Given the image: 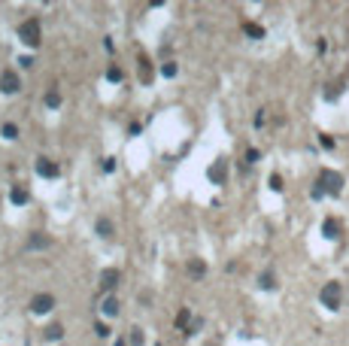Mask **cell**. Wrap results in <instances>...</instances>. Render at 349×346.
Segmentation results:
<instances>
[{
	"label": "cell",
	"instance_id": "6da1fadb",
	"mask_svg": "<svg viewBox=\"0 0 349 346\" xmlns=\"http://www.w3.org/2000/svg\"><path fill=\"white\" fill-rule=\"evenodd\" d=\"M340 191H343V176L337 170H322L319 179H316V186H313V197H316V200L325 197V194L340 197Z\"/></svg>",
	"mask_w": 349,
	"mask_h": 346
},
{
	"label": "cell",
	"instance_id": "7a4b0ae2",
	"mask_svg": "<svg viewBox=\"0 0 349 346\" xmlns=\"http://www.w3.org/2000/svg\"><path fill=\"white\" fill-rule=\"evenodd\" d=\"M319 301H322V307H328V310H337L340 307V301H343V285L340 283H325L322 285V291H319Z\"/></svg>",
	"mask_w": 349,
	"mask_h": 346
},
{
	"label": "cell",
	"instance_id": "3957f363",
	"mask_svg": "<svg viewBox=\"0 0 349 346\" xmlns=\"http://www.w3.org/2000/svg\"><path fill=\"white\" fill-rule=\"evenodd\" d=\"M19 40L28 46H40V18H25L19 25Z\"/></svg>",
	"mask_w": 349,
	"mask_h": 346
},
{
	"label": "cell",
	"instance_id": "277c9868",
	"mask_svg": "<svg viewBox=\"0 0 349 346\" xmlns=\"http://www.w3.org/2000/svg\"><path fill=\"white\" fill-rule=\"evenodd\" d=\"M19 88H22L19 73H15V70H3V76H0V91H3V94H15Z\"/></svg>",
	"mask_w": 349,
	"mask_h": 346
},
{
	"label": "cell",
	"instance_id": "5b68a950",
	"mask_svg": "<svg viewBox=\"0 0 349 346\" xmlns=\"http://www.w3.org/2000/svg\"><path fill=\"white\" fill-rule=\"evenodd\" d=\"M209 179H213L216 186H222V182L228 179V161H225V158H219V161L213 164V167H209Z\"/></svg>",
	"mask_w": 349,
	"mask_h": 346
},
{
	"label": "cell",
	"instance_id": "8992f818",
	"mask_svg": "<svg viewBox=\"0 0 349 346\" xmlns=\"http://www.w3.org/2000/svg\"><path fill=\"white\" fill-rule=\"evenodd\" d=\"M52 307H55V298H52V295H37V298L30 301V310H33V313H49Z\"/></svg>",
	"mask_w": 349,
	"mask_h": 346
},
{
	"label": "cell",
	"instance_id": "52a82bcc",
	"mask_svg": "<svg viewBox=\"0 0 349 346\" xmlns=\"http://www.w3.org/2000/svg\"><path fill=\"white\" fill-rule=\"evenodd\" d=\"M116 285H118V270H113V267L103 270V273H100V288L110 291V288H116Z\"/></svg>",
	"mask_w": 349,
	"mask_h": 346
},
{
	"label": "cell",
	"instance_id": "ba28073f",
	"mask_svg": "<svg viewBox=\"0 0 349 346\" xmlns=\"http://www.w3.org/2000/svg\"><path fill=\"white\" fill-rule=\"evenodd\" d=\"M322 231H325L328 240H337V237H340V222H337L334 216H328V219H325V225H322Z\"/></svg>",
	"mask_w": 349,
	"mask_h": 346
},
{
	"label": "cell",
	"instance_id": "9c48e42d",
	"mask_svg": "<svg viewBox=\"0 0 349 346\" xmlns=\"http://www.w3.org/2000/svg\"><path fill=\"white\" fill-rule=\"evenodd\" d=\"M37 173L52 179V176H58V167H55V164H52L49 158H37Z\"/></svg>",
	"mask_w": 349,
	"mask_h": 346
},
{
	"label": "cell",
	"instance_id": "30bf717a",
	"mask_svg": "<svg viewBox=\"0 0 349 346\" xmlns=\"http://www.w3.org/2000/svg\"><path fill=\"white\" fill-rule=\"evenodd\" d=\"M49 246V237L43 234V231H33L30 237H28V249H46Z\"/></svg>",
	"mask_w": 349,
	"mask_h": 346
},
{
	"label": "cell",
	"instance_id": "8fae6325",
	"mask_svg": "<svg viewBox=\"0 0 349 346\" xmlns=\"http://www.w3.org/2000/svg\"><path fill=\"white\" fill-rule=\"evenodd\" d=\"M137 70H140V79H143V82H152V64H149V58H146V55H140Z\"/></svg>",
	"mask_w": 349,
	"mask_h": 346
},
{
	"label": "cell",
	"instance_id": "7c38bea8",
	"mask_svg": "<svg viewBox=\"0 0 349 346\" xmlns=\"http://www.w3.org/2000/svg\"><path fill=\"white\" fill-rule=\"evenodd\" d=\"M243 33L252 36V40H261V36H264V28L255 25V22H243Z\"/></svg>",
	"mask_w": 349,
	"mask_h": 346
},
{
	"label": "cell",
	"instance_id": "4fadbf2b",
	"mask_svg": "<svg viewBox=\"0 0 349 346\" xmlns=\"http://www.w3.org/2000/svg\"><path fill=\"white\" fill-rule=\"evenodd\" d=\"M61 334H64V328H61L58 322H52V325L46 328V331H43V337H46V340H61Z\"/></svg>",
	"mask_w": 349,
	"mask_h": 346
},
{
	"label": "cell",
	"instance_id": "5bb4252c",
	"mask_svg": "<svg viewBox=\"0 0 349 346\" xmlns=\"http://www.w3.org/2000/svg\"><path fill=\"white\" fill-rule=\"evenodd\" d=\"M9 197H12V204H28V189L25 186H15L9 191Z\"/></svg>",
	"mask_w": 349,
	"mask_h": 346
},
{
	"label": "cell",
	"instance_id": "9a60e30c",
	"mask_svg": "<svg viewBox=\"0 0 349 346\" xmlns=\"http://www.w3.org/2000/svg\"><path fill=\"white\" fill-rule=\"evenodd\" d=\"M188 273H191V277H204V273H206V264H204L201 258H191V261H188Z\"/></svg>",
	"mask_w": 349,
	"mask_h": 346
},
{
	"label": "cell",
	"instance_id": "2e32d148",
	"mask_svg": "<svg viewBox=\"0 0 349 346\" xmlns=\"http://www.w3.org/2000/svg\"><path fill=\"white\" fill-rule=\"evenodd\" d=\"M113 231H116V228H113L110 219H100V222H97V234H100V237H113Z\"/></svg>",
	"mask_w": 349,
	"mask_h": 346
},
{
	"label": "cell",
	"instance_id": "e0dca14e",
	"mask_svg": "<svg viewBox=\"0 0 349 346\" xmlns=\"http://www.w3.org/2000/svg\"><path fill=\"white\" fill-rule=\"evenodd\" d=\"M103 313H107V316H116V313H118V301H116V298H107V301H103Z\"/></svg>",
	"mask_w": 349,
	"mask_h": 346
},
{
	"label": "cell",
	"instance_id": "ac0fdd59",
	"mask_svg": "<svg viewBox=\"0 0 349 346\" xmlns=\"http://www.w3.org/2000/svg\"><path fill=\"white\" fill-rule=\"evenodd\" d=\"M46 106H61V94H58V91H49V94H46Z\"/></svg>",
	"mask_w": 349,
	"mask_h": 346
},
{
	"label": "cell",
	"instance_id": "d6986e66",
	"mask_svg": "<svg viewBox=\"0 0 349 346\" xmlns=\"http://www.w3.org/2000/svg\"><path fill=\"white\" fill-rule=\"evenodd\" d=\"M131 346H143V331L140 328H131Z\"/></svg>",
	"mask_w": 349,
	"mask_h": 346
},
{
	"label": "cell",
	"instance_id": "ffe728a7",
	"mask_svg": "<svg viewBox=\"0 0 349 346\" xmlns=\"http://www.w3.org/2000/svg\"><path fill=\"white\" fill-rule=\"evenodd\" d=\"M3 137L6 140H15V137H19V127H15V125H3Z\"/></svg>",
	"mask_w": 349,
	"mask_h": 346
},
{
	"label": "cell",
	"instance_id": "44dd1931",
	"mask_svg": "<svg viewBox=\"0 0 349 346\" xmlns=\"http://www.w3.org/2000/svg\"><path fill=\"white\" fill-rule=\"evenodd\" d=\"M258 285H261V288H273V285H276V283H273V273H264V277L258 280Z\"/></svg>",
	"mask_w": 349,
	"mask_h": 346
},
{
	"label": "cell",
	"instance_id": "7402d4cb",
	"mask_svg": "<svg viewBox=\"0 0 349 346\" xmlns=\"http://www.w3.org/2000/svg\"><path fill=\"white\" fill-rule=\"evenodd\" d=\"M107 79H110V82H118V79H121V70H118V67H110V70H107Z\"/></svg>",
	"mask_w": 349,
	"mask_h": 346
},
{
	"label": "cell",
	"instance_id": "603a6c76",
	"mask_svg": "<svg viewBox=\"0 0 349 346\" xmlns=\"http://www.w3.org/2000/svg\"><path fill=\"white\" fill-rule=\"evenodd\" d=\"M161 73H164V76H176V64H173V61H167V64L161 67Z\"/></svg>",
	"mask_w": 349,
	"mask_h": 346
},
{
	"label": "cell",
	"instance_id": "cb8c5ba5",
	"mask_svg": "<svg viewBox=\"0 0 349 346\" xmlns=\"http://www.w3.org/2000/svg\"><path fill=\"white\" fill-rule=\"evenodd\" d=\"M270 189H273V191H283V179H279V173L270 176Z\"/></svg>",
	"mask_w": 349,
	"mask_h": 346
},
{
	"label": "cell",
	"instance_id": "d4e9b609",
	"mask_svg": "<svg viewBox=\"0 0 349 346\" xmlns=\"http://www.w3.org/2000/svg\"><path fill=\"white\" fill-rule=\"evenodd\" d=\"M319 143L325 146V149H334V140H331L328 134H319Z\"/></svg>",
	"mask_w": 349,
	"mask_h": 346
},
{
	"label": "cell",
	"instance_id": "484cf974",
	"mask_svg": "<svg viewBox=\"0 0 349 346\" xmlns=\"http://www.w3.org/2000/svg\"><path fill=\"white\" fill-rule=\"evenodd\" d=\"M103 170L113 173V170H116V158H107V161H103Z\"/></svg>",
	"mask_w": 349,
	"mask_h": 346
},
{
	"label": "cell",
	"instance_id": "4316f807",
	"mask_svg": "<svg viewBox=\"0 0 349 346\" xmlns=\"http://www.w3.org/2000/svg\"><path fill=\"white\" fill-rule=\"evenodd\" d=\"M94 331H97L100 337H107V334H110V328H107V325H103V322H97V328H94Z\"/></svg>",
	"mask_w": 349,
	"mask_h": 346
},
{
	"label": "cell",
	"instance_id": "83f0119b",
	"mask_svg": "<svg viewBox=\"0 0 349 346\" xmlns=\"http://www.w3.org/2000/svg\"><path fill=\"white\" fill-rule=\"evenodd\" d=\"M185 322H188V310H182V313H179V316H176V325H179V328H182V325H185Z\"/></svg>",
	"mask_w": 349,
	"mask_h": 346
},
{
	"label": "cell",
	"instance_id": "f1b7e54d",
	"mask_svg": "<svg viewBox=\"0 0 349 346\" xmlns=\"http://www.w3.org/2000/svg\"><path fill=\"white\" fill-rule=\"evenodd\" d=\"M246 161H249V164L258 161V149H249V152H246Z\"/></svg>",
	"mask_w": 349,
	"mask_h": 346
},
{
	"label": "cell",
	"instance_id": "f546056e",
	"mask_svg": "<svg viewBox=\"0 0 349 346\" xmlns=\"http://www.w3.org/2000/svg\"><path fill=\"white\" fill-rule=\"evenodd\" d=\"M116 346H128V343H125V340H116Z\"/></svg>",
	"mask_w": 349,
	"mask_h": 346
},
{
	"label": "cell",
	"instance_id": "4dcf8cb0",
	"mask_svg": "<svg viewBox=\"0 0 349 346\" xmlns=\"http://www.w3.org/2000/svg\"><path fill=\"white\" fill-rule=\"evenodd\" d=\"M158 346H161V343H158Z\"/></svg>",
	"mask_w": 349,
	"mask_h": 346
}]
</instances>
